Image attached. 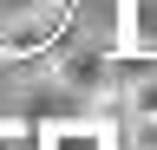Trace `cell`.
<instances>
[{
	"label": "cell",
	"instance_id": "cell-2",
	"mask_svg": "<svg viewBox=\"0 0 157 150\" xmlns=\"http://www.w3.org/2000/svg\"><path fill=\"white\" fill-rule=\"evenodd\" d=\"M111 46L157 59V0H111Z\"/></svg>",
	"mask_w": 157,
	"mask_h": 150
},
{
	"label": "cell",
	"instance_id": "cell-4",
	"mask_svg": "<svg viewBox=\"0 0 157 150\" xmlns=\"http://www.w3.org/2000/svg\"><path fill=\"white\" fill-rule=\"evenodd\" d=\"M0 150H39V130L33 124H0Z\"/></svg>",
	"mask_w": 157,
	"mask_h": 150
},
{
	"label": "cell",
	"instance_id": "cell-5",
	"mask_svg": "<svg viewBox=\"0 0 157 150\" xmlns=\"http://www.w3.org/2000/svg\"><path fill=\"white\" fill-rule=\"evenodd\" d=\"M144 150H157V118H144Z\"/></svg>",
	"mask_w": 157,
	"mask_h": 150
},
{
	"label": "cell",
	"instance_id": "cell-1",
	"mask_svg": "<svg viewBox=\"0 0 157 150\" xmlns=\"http://www.w3.org/2000/svg\"><path fill=\"white\" fill-rule=\"evenodd\" d=\"M46 72L52 85L78 104H105L118 98V46H98V39H78V33H59V46H46Z\"/></svg>",
	"mask_w": 157,
	"mask_h": 150
},
{
	"label": "cell",
	"instance_id": "cell-3",
	"mask_svg": "<svg viewBox=\"0 0 157 150\" xmlns=\"http://www.w3.org/2000/svg\"><path fill=\"white\" fill-rule=\"evenodd\" d=\"M39 150H118V124L98 111H78V118H59L39 130Z\"/></svg>",
	"mask_w": 157,
	"mask_h": 150
}]
</instances>
